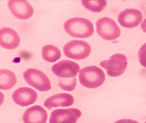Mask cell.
I'll list each match as a JSON object with an SVG mask.
<instances>
[{
  "instance_id": "2",
  "label": "cell",
  "mask_w": 146,
  "mask_h": 123,
  "mask_svg": "<svg viewBox=\"0 0 146 123\" xmlns=\"http://www.w3.org/2000/svg\"><path fill=\"white\" fill-rule=\"evenodd\" d=\"M79 72L80 83L87 88H97L101 86L105 80L104 72L95 65L85 67Z\"/></svg>"
},
{
  "instance_id": "9",
  "label": "cell",
  "mask_w": 146,
  "mask_h": 123,
  "mask_svg": "<svg viewBox=\"0 0 146 123\" xmlns=\"http://www.w3.org/2000/svg\"><path fill=\"white\" fill-rule=\"evenodd\" d=\"M143 18V15L140 10L129 8L121 12L118 15L117 20L123 27L133 28L138 26L142 22Z\"/></svg>"
},
{
  "instance_id": "13",
  "label": "cell",
  "mask_w": 146,
  "mask_h": 123,
  "mask_svg": "<svg viewBox=\"0 0 146 123\" xmlns=\"http://www.w3.org/2000/svg\"><path fill=\"white\" fill-rule=\"evenodd\" d=\"M47 111L42 106L36 105L28 108L23 114L24 123H46Z\"/></svg>"
},
{
  "instance_id": "8",
  "label": "cell",
  "mask_w": 146,
  "mask_h": 123,
  "mask_svg": "<svg viewBox=\"0 0 146 123\" xmlns=\"http://www.w3.org/2000/svg\"><path fill=\"white\" fill-rule=\"evenodd\" d=\"M82 112L76 108L57 109L51 112L50 123H76L81 117Z\"/></svg>"
},
{
  "instance_id": "15",
  "label": "cell",
  "mask_w": 146,
  "mask_h": 123,
  "mask_svg": "<svg viewBox=\"0 0 146 123\" xmlns=\"http://www.w3.org/2000/svg\"><path fill=\"white\" fill-rule=\"evenodd\" d=\"M17 77L13 72L9 70L0 69V90H8L14 86Z\"/></svg>"
},
{
  "instance_id": "19",
  "label": "cell",
  "mask_w": 146,
  "mask_h": 123,
  "mask_svg": "<svg viewBox=\"0 0 146 123\" xmlns=\"http://www.w3.org/2000/svg\"><path fill=\"white\" fill-rule=\"evenodd\" d=\"M138 55L141 64L146 68V43L141 47Z\"/></svg>"
},
{
  "instance_id": "20",
  "label": "cell",
  "mask_w": 146,
  "mask_h": 123,
  "mask_svg": "<svg viewBox=\"0 0 146 123\" xmlns=\"http://www.w3.org/2000/svg\"><path fill=\"white\" fill-rule=\"evenodd\" d=\"M114 123H139L135 120L132 119H121L116 121Z\"/></svg>"
},
{
  "instance_id": "12",
  "label": "cell",
  "mask_w": 146,
  "mask_h": 123,
  "mask_svg": "<svg viewBox=\"0 0 146 123\" xmlns=\"http://www.w3.org/2000/svg\"><path fill=\"white\" fill-rule=\"evenodd\" d=\"M20 38L13 29L8 27L0 29V46L5 49L13 50L20 44Z\"/></svg>"
},
{
  "instance_id": "24",
  "label": "cell",
  "mask_w": 146,
  "mask_h": 123,
  "mask_svg": "<svg viewBox=\"0 0 146 123\" xmlns=\"http://www.w3.org/2000/svg\"></svg>"
},
{
  "instance_id": "4",
  "label": "cell",
  "mask_w": 146,
  "mask_h": 123,
  "mask_svg": "<svg viewBox=\"0 0 146 123\" xmlns=\"http://www.w3.org/2000/svg\"><path fill=\"white\" fill-rule=\"evenodd\" d=\"M23 76L27 83L40 92H46L51 89V82L44 72L36 68H29Z\"/></svg>"
},
{
  "instance_id": "3",
  "label": "cell",
  "mask_w": 146,
  "mask_h": 123,
  "mask_svg": "<svg viewBox=\"0 0 146 123\" xmlns=\"http://www.w3.org/2000/svg\"><path fill=\"white\" fill-rule=\"evenodd\" d=\"M65 56L73 60H84L91 53L92 48L89 44L82 40H74L68 42L63 47Z\"/></svg>"
},
{
  "instance_id": "6",
  "label": "cell",
  "mask_w": 146,
  "mask_h": 123,
  "mask_svg": "<svg viewBox=\"0 0 146 123\" xmlns=\"http://www.w3.org/2000/svg\"><path fill=\"white\" fill-rule=\"evenodd\" d=\"M100 65L106 70L108 75L117 77L122 74L127 67V59L123 54H116L109 60L102 61Z\"/></svg>"
},
{
  "instance_id": "11",
  "label": "cell",
  "mask_w": 146,
  "mask_h": 123,
  "mask_svg": "<svg viewBox=\"0 0 146 123\" xmlns=\"http://www.w3.org/2000/svg\"><path fill=\"white\" fill-rule=\"evenodd\" d=\"M8 6L13 15L20 19H29L34 13L33 7L27 1H9Z\"/></svg>"
},
{
  "instance_id": "23",
  "label": "cell",
  "mask_w": 146,
  "mask_h": 123,
  "mask_svg": "<svg viewBox=\"0 0 146 123\" xmlns=\"http://www.w3.org/2000/svg\"><path fill=\"white\" fill-rule=\"evenodd\" d=\"M145 123H146V122H145Z\"/></svg>"
},
{
  "instance_id": "5",
  "label": "cell",
  "mask_w": 146,
  "mask_h": 123,
  "mask_svg": "<svg viewBox=\"0 0 146 123\" xmlns=\"http://www.w3.org/2000/svg\"><path fill=\"white\" fill-rule=\"evenodd\" d=\"M97 32L103 39L112 41L117 39L121 34V29L115 21L108 17L101 18L96 23Z\"/></svg>"
},
{
  "instance_id": "17",
  "label": "cell",
  "mask_w": 146,
  "mask_h": 123,
  "mask_svg": "<svg viewBox=\"0 0 146 123\" xmlns=\"http://www.w3.org/2000/svg\"><path fill=\"white\" fill-rule=\"evenodd\" d=\"M81 3L86 9L94 13L102 12L106 8L107 5L106 1H81Z\"/></svg>"
},
{
  "instance_id": "14",
  "label": "cell",
  "mask_w": 146,
  "mask_h": 123,
  "mask_svg": "<svg viewBox=\"0 0 146 123\" xmlns=\"http://www.w3.org/2000/svg\"><path fill=\"white\" fill-rule=\"evenodd\" d=\"M74 99L71 94L67 93H60L55 94L48 98L44 101V105L48 110L52 108L68 107L72 105Z\"/></svg>"
},
{
  "instance_id": "22",
  "label": "cell",
  "mask_w": 146,
  "mask_h": 123,
  "mask_svg": "<svg viewBox=\"0 0 146 123\" xmlns=\"http://www.w3.org/2000/svg\"><path fill=\"white\" fill-rule=\"evenodd\" d=\"M4 95L2 92H0V106L4 101Z\"/></svg>"
},
{
  "instance_id": "18",
  "label": "cell",
  "mask_w": 146,
  "mask_h": 123,
  "mask_svg": "<svg viewBox=\"0 0 146 123\" xmlns=\"http://www.w3.org/2000/svg\"><path fill=\"white\" fill-rule=\"evenodd\" d=\"M76 77L71 79L59 78V86L65 91H72L74 90L76 86Z\"/></svg>"
},
{
  "instance_id": "10",
  "label": "cell",
  "mask_w": 146,
  "mask_h": 123,
  "mask_svg": "<svg viewBox=\"0 0 146 123\" xmlns=\"http://www.w3.org/2000/svg\"><path fill=\"white\" fill-rule=\"evenodd\" d=\"M14 102L20 106H29L34 104L38 98L36 92L30 88L24 87L16 89L12 96Z\"/></svg>"
},
{
  "instance_id": "21",
  "label": "cell",
  "mask_w": 146,
  "mask_h": 123,
  "mask_svg": "<svg viewBox=\"0 0 146 123\" xmlns=\"http://www.w3.org/2000/svg\"><path fill=\"white\" fill-rule=\"evenodd\" d=\"M141 27L143 32L146 33V18L142 22Z\"/></svg>"
},
{
  "instance_id": "16",
  "label": "cell",
  "mask_w": 146,
  "mask_h": 123,
  "mask_svg": "<svg viewBox=\"0 0 146 123\" xmlns=\"http://www.w3.org/2000/svg\"><path fill=\"white\" fill-rule=\"evenodd\" d=\"M42 57L48 62H54L60 59L62 57L60 50L56 46L48 45L42 49Z\"/></svg>"
},
{
  "instance_id": "7",
  "label": "cell",
  "mask_w": 146,
  "mask_h": 123,
  "mask_svg": "<svg viewBox=\"0 0 146 123\" xmlns=\"http://www.w3.org/2000/svg\"><path fill=\"white\" fill-rule=\"evenodd\" d=\"M80 69L79 64L75 62L62 60L53 65L52 71L59 78L71 79L76 77Z\"/></svg>"
},
{
  "instance_id": "1",
  "label": "cell",
  "mask_w": 146,
  "mask_h": 123,
  "mask_svg": "<svg viewBox=\"0 0 146 123\" xmlns=\"http://www.w3.org/2000/svg\"><path fill=\"white\" fill-rule=\"evenodd\" d=\"M64 28L68 35L77 38L89 37L94 32L93 24L90 21L78 17L66 21L64 24Z\"/></svg>"
}]
</instances>
